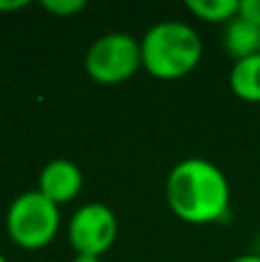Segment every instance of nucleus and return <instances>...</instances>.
Wrapping results in <instances>:
<instances>
[{
	"mask_svg": "<svg viewBox=\"0 0 260 262\" xmlns=\"http://www.w3.org/2000/svg\"><path fill=\"white\" fill-rule=\"evenodd\" d=\"M166 203L184 223L207 226L224 221L230 207V184L219 166L207 159H182L166 177Z\"/></svg>",
	"mask_w": 260,
	"mask_h": 262,
	"instance_id": "1",
	"label": "nucleus"
},
{
	"mask_svg": "<svg viewBox=\"0 0 260 262\" xmlns=\"http://www.w3.org/2000/svg\"><path fill=\"white\" fill-rule=\"evenodd\" d=\"M143 69L157 81H178L203 60V39L184 21L155 23L141 39Z\"/></svg>",
	"mask_w": 260,
	"mask_h": 262,
	"instance_id": "2",
	"label": "nucleus"
},
{
	"mask_svg": "<svg viewBox=\"0 0 260 262\" xmlns=\"http://www.w3.org/2000/svg\"><path fill=\"white\" fill-rule=\"evenodd\" d=\"M7 235L18 249L39 251L55 239L60 230V207L39 191H26L12 200L5 216Z\"/></svg>",
	"mask_w": 260,
	"mask_h": 262,
	"instance_id": "3",
	"label": "nucleus"
},
{
	"mask_svg": "<svg viewBox=\"0 0 260 262\" xmlns=\"http://www.w3.org/2000/svg\"><path fill=\"white\" fill-rule=\"evenodd\" d=\"M83 67L99 85H120L143 69L141 39L129 32H106L85 51Z\"/></svg>",
	"mask_w": 260,
	"mask_h": 262,
	"instance_id": "4",
	"label": "nucleus"
},
{
	"mask_svg": "<svg viewBox=\"0 0 260 262\" xmlns=\"http://www.w3.org/2000/svg\"><path fill=\"white\" fill-rule=\"evenodd\" d=\"M118 237L115 212L104 203H88L72 214L67 223V239L76 255L101 258Z\"/></svg>",
	"mask_w": 260,
	"mask_h": 262,
	"instance_id": "5",
	"label": "nucleus"
},
{
	"mask_svg": "<svg viewBox=\"0 0 260 262\" xmlns=\"http://www.w3.org/2000/svg\"><path fill=\"white\" fill-rule=\"evenodd\" d=\"M83 189V172L69 159H53L39 172L37 191L51 200L53 205H67L78 198Z\"/></svg>",
	"mask_w": 260,
	"mask_h": 262,
	"instance_id": "6",
	"label": "nucleus"
},
{
	"mask_svg": "<svg viewBox=\"0 0 260 262\" xmlns=\"http://www.w3.org/2000/svg\"><path fill=\"white\" fill-rule=\"evenodd\" d=\"M224 49L233 58V62L260 53V28L244 21L242 16H235L230 23H226L224 30Z\"/></svg>",
	"mask_w": 260,
	"mask_h": 262,
	"instance_id": "7",
	"label": "nucleus"
},
{
	"mask_svg": "<svg viewBox=\"0 0 260 262\" xmlns=\"http://www.w3.org/2000/svg\"><path fill=\"white\" fill-rule=\"evenodd\" d=\"M228 85L237 99L247 104H260V53L233 62Z\"/></svg>",
	"mask_w": 260,
	"mask_h": 262,
	"instance_id": "8",
	"label": "nucleus"
},
{
	"mask_svg": "<svg viewBox=\"0 0 260 262\" xmlns=\"http://www.w3.org/2000/svg\"><path fill=\"white\" fill-rule=\"evenodd\" d=\"M187 9L205 23H230L240 14V0H189Z\"/></svg>",
	"mask_w": 260,
	"mask_h": 262,
	"instance_id": "9",
	"label": "nucleus"
},
{
	"mask_svg": "<svg viewBox=\"0 0 260 262\" xmlns=\"http://www.w3.org/2000/svg\"><path fill=\"white\" fill-rule=\"evenodd\" d=\"M41 7L49 14H53V16L67 18V16H76L78 12H83L88 7V3L85 0H44Z\"/></svg>",
	"mask_w": 260,
	"mask_h": 262,
	"instance_id": "10",
	"label": "nucleus"
},
{
	"mask_svg": "<svg viewBox=\"0 0 260 262\" xmlns=\"http://www.w3.org/2000/svg\"><path fill=\"white\" fill-rule=\"evenodd\" d=\"M240 16L260 28V0H240Z\"/></svg>",
	"mask_w": 260,
	"mask_h": 262,
	"instance_id": "11",
	"label": "nucleus"
},
{
	"mask_svg": "<svg viewBox=\"0 0 260 262\" xmlns=\"http://www.w3.org/2000/svg\"><path fill=\"white\" fill-rule=\"evenodd\" d=\"M28 7L26 0H0V14L3 12H16V9Z\"/></svg>",
	"mask_w": 260,
	"mask_h": 262,
	"instance_id": "12",
	"label": "nucleus"
},
{
	"mask_svg": "<svg viewBox=\"0 0 260 262\" xmlns=\"http://www.w3.org/2000/svg\"><path fill=\"white\" fill-rule=\"evenodd\" d=\"M230 262H260V255L258 253H247V255H240V258H235Z\"/></svg>",
	"mask_w": 260,
	"mask_h": 262,
	"instance_id": "13",
	"label": "nucleus"
},
{
	"mask_svg": "<svg viewBox=\"0 0 260 262\" xmlns=\"http://www.w3.org/2000/svg\"><path fill=\"white\" fill-rule=\"evenodd\" d=\"M72 262H101V258H95V255H76Z\"/></svg>",
	"mask_w": 260,
	"mask_h": 262,
	"instance_id": "14",
	"label": "nucleus"
},
{
	"mask_svg": "<svg viewBox=\"0 0 260 262\" xmlns=\"http://www.w3.org/2000/svg\"><path fill=\"white\" fill-rule=\"evenodd\" d=\"M0 262H7V258H5V255H3V253H0Z\"/></svg>",
	"mask_w": 260,
	"mask_h": 262,
	"instance_id": "15",
	"label": "nucleus"
}]
</instances>
